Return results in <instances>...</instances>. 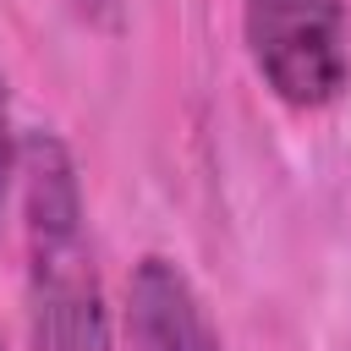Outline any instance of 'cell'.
Returning <instances> with one entry per match:
<instances>
[{
	"mask_svg": "<svg viewBox=\"0 0 351 351\" xmlns=\"http://www.w3.org/2000/svg\"><path fill=\"white\" fill-rule=\"evenodd\" d=\"M241 44L269 99L296 115H324L351 93L346 0H241Z\"/></svg>",
	"mask_w": 351,
	"mask_h": 351,
	"instance_id": "obj_2",
	"label": "cell"
},
{
	"mask_svg": "<svg viewBox=\"0 0 351 351\" xmlns=\"http://www.w3.org/2000/svg\"><path fill=\"white\" fill-rule=\"evenodd\" d=\"M126 351H225L192 274L170 252H143L126 274Z\"/></svg>",
	"mask_w": 351,
	"mask_h": 351,
	"instance_id": "obj_3",
	"label": "cell"
},
{
	"mask_svg": "<svg viewBox=\"0 0 351 351\" xmlns=\"http://www.w3.org/2000/svg\"><path fill=\"white\" fill-rule=\"evenodd\" d=\"M66 5L99 33H121V22H126V0H66Z\"/></svg>",
	"mask_w": 351,
	"mask_h": 351,
	"instance_id": "obj_5",
	"label": "cell"
},
{
	"mask_svg": "<svg viewBox=\"0 0 351 351\" xmlns=\"http://www.w3.org/2000/svg\"><path fill=\"white\" fill-rule=\"evenodd\" d=\"M22 329L27 351H115L110 296L88 230V192L55 126L22 132Z\"/></svg>",
	"mask_w": 351,
	"mask_h": 351,
	"instance_id": "obj_1",
	"label": "cell"
},
{
	"mask_svg": "<svg viewBox=\"0 0 351 351\" xmlns=\"http://www.w3.org/2000/svg\"><path fill=\"white\" fill-rule=\"evenodd\" d=\"M16 159H22V137H16L11 93H5V71H0V214H5V197L16 186Z\"/></svg>",
	"mask_w": 351,
	"mask_h": 351,
	"instance_id": "obj_4",
	"label": "cell"
}]
</instances>
